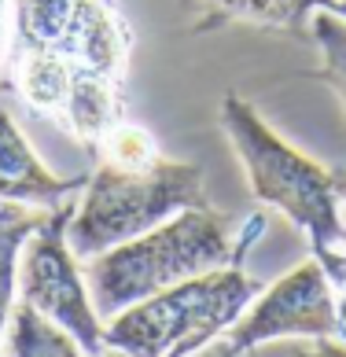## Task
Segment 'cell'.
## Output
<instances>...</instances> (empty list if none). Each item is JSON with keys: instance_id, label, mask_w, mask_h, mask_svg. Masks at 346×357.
<instances>
[{"instance_id": "cell-1", "label": "cell", "mask_w": 346, "mask_h": 357, "mask_svg": "<svg viewBox=\"0 0 346 357\" xmlns=\"http://www.w3.org/2000/svg\"><path fill=\"white\" fill-rule=\"evenodd\" d=\"M133 26L114 0H11V89L82 144L126 118Z\"/></svg>"}, {"instance_id": "cell-2", "label": "cell", "mask_w": 346, "mask_h": 357, "mask_svg": "<svg viewBox=\"0 0 346 357\" xmlns=\"http://www.w3.org/2000/svg\"><path fill=\"white\" fill-rule=\"evenodd\" d=\"M89 151L96 169L66 225V243L77 258H96L107 247L137 240L181 210L210 206L203 169L166 158L148 129L129 118L111 126Z\"/></svg>"}, {"instance_id": "cell-3", "label": "cell", "mask_w": 346, "mask_h": 357, "mask_svg": "<svg viewBox=\"0 0 346 357\" xmlns=\"http://www.w3.org/2000/svg\"><path fill=\"white\" fill-rule=\"evenodd\" d=\"M265 221H269V214L262 206L232 236V221L218 214L214 206L181 210L137 240H126L89 258L85 280L92 306L111 321L133 302L177 287L192 276L214 273L236 258H247V250L262 240Z\"/></svg>"}, {"instance_id": "cell-4", "label": "cell", "mask_w": 346, "mask_h": 357, "mask_svg": "<svg viewBox=\"0 0 346 357\" xmlns=\"http://www.w3.org/2000/svg\"><path fill=\"white\" fill-rule=\"evenodd\" d=\"M218 118L247 169L255 199L295 221L310 236L317 261H328L346 243V169H328L295 151L236 92L221 100Z\"/></svg>"}, {"instance_id": "cell-5", "label": "cell", "mask_w": 346, "mask_h": 357, "mask_svg": "<svg viewBox=\"0 0 346 357\" xmlns=\"http://www.w3.org/2000/svg\"><path fill=\"white\" fill-rule=\"evenodd\" d=\"M258 291L262 284L250 280L243 258H236L214 273L126 306L103 328V339L111 350L129 357H184L232 328Z\"/></svg>"}, {"instance_id": "cell-6", "label": "cell", "mask_w": 346, "mask_h": 357, "mask_svg": "<svg viewBox=\"0 0 346 357\" xmlns=\"http://www.w3.org/2000/svg\"><path fill=\"white\" fill-rule=\"evenodd\" d=\"M74 210H77V199L52 206L48 221L26 240V247H22L26 255L19 258L22 261L19 295L26 306H33L52 324H59L85 350V357H103L111 347L103 339L100 313L85 291L77 255L66 243V225H70Z\"/></svg>"}, {"instance_id": "cell-7", "label": "cell", "mask_w": 346, "mask_h": 357, "mask_svg": "<svg viewBox=\"0 0 346 357\" xmlns=\"http://www.w3.org/2000/svg\"><path fill=\"white\" fill-rule=\"evenodd\" d=\"M239 354H250L255 347L269 339L284 335H310V339H331L343 332V317L336 302V287H331L328 273L321 261H306L302 269L287 273L284 280H276L258 302L239 313V321L221 332Z\"/></svg>"}, {"instance_id": "cell-8", "label": "cell", "mask_w": 346, "mask_h": 357, "mask_svg": "<svg viewBox=\"0 0 346 357\" xmlns=\"http://www.w3.org/2000/svg\"><path fill=\"white\" fill-rule=\"evenodd\" d=\"M89 174L77 177H56L48 166L33 155V148L11 122V114L0 107V199L8 203H26V206H59L85 192Z\"/></svg>"}, {"instance_id": "cell-9", "label": "cell", "mask_w": 346, "mask_h": 357, "mask_svg": "<svg viewBox=\"0 0 346 357\" xmlns=\"http://www.w3.org/2000/svg\"><path fill=\"white\" fill-rule=\"evenodd\" d=\"M324 4L328 0H184V8H192L195 15V33H210L225 22H247L299 37L310 30V15Z\"/></svg>"}, {"instance_id": "cell-10", "label": "cell", "mask_w": 346, "mask_h": 357, "mask_svg": "<svg viewBox=\"0 0 346 357\" xmlns=\"http://www.w3.org/2000/svg\"><path fill=\"white\" fill-rule=\"evenodd\" d=\"M52 210L45 206H26V203H8L0 199V332L11 321V306H15V269L26 240L48 221Z\"/></svg>"}, {"instance_id": "cell-11", "label": "cell", "mask_w": 346, "mask_h": 357, "mask_svg": "<svg viewBox=\"0 0 346 357\" xmlns=\"http://www.w3.org/2000/svg\"><path fill=\"white\" fill-rule=\"evenodd\" d=\"M11 357H82V347L63 332L59 324H52L33 306H11V339H8ZM103 357H129V354H103Z\"/></svg>"}, {"instance_id": "cell-12", "label": "cell", "mask_w": 346, "mask_h": 357, "mask_svg": "<svg viewBox=\"0 0 346 357\" xmlns=\"http://www.w3.org/2000/svg\"><path fill=\"white\" fill-rule=\"evenodd\" d=\"M310 37L321 48V70H317V77L343 100V111H346V19L317 8L310 15Z\"/></svg>"}, {"instance_id": "cell-13", "label": "cell", "mask_w": 346, "mask_h": 357, "mask_svg": "<svg viewBox=\"0 0 346 357\" xmlns=\"http://www.w3.org/2000/svg\"><path fill=\"white\" fill-rule=\"evenodd\" d=\"M321 269L328 273V280H331V287H336V295H339V317H343V332H346V243L328 261H321Z\"/></svg>"}, {"instance_id": "cell-14", "label": "cell", "mask_w": 346, "mask_h": 357, "mask_svg": "<svg viewBox=\"0 0 346 357\" xmlns=\"http://www.w3.org/2000/svg\"><path fill=\"white\" fill-rule=\"evenodd\" d=\"M184 357H250V354H239L236 347L225 335H218V339H210V342H203L199 350H192V354H184Z\"/></svg>"}, {"instance_id": "cell-15", "label": "cell", "mask_w": 346, "mask_h": 357, "mask_svg": "<svg viewBox=\"0 0 346 357\" xmlns=\"http://www.w3.org/2000/svg\"><path fill=\"white\" fill-rule=\"evenodd\" d=\"M295 357H346V342L317 339V342H310V347H299Z\"/></svg>"}, {"instance_id": "cell-16", "label": "cell", "mask_w": 346, "mask_h": 357, "mask_svg": "<svg viewBox=\"0 0 346 357\" xmlns=\"http://www.w3.org/2000/svg\"><path fill=\"white\" fill-rule=\"evenodd\" d=\"M8 41H11V4H8V0H0V63H4Z\"/></svg>"}, {"instance_id": "cell-17", "label": "cell", "mask_w": 346, "mask_h": 357, "mask_svg": "<svg viewBox=\"0 0 346 357\" xmlns=\"http://www.w3.org/2000/svg\"><path fill=\"white\" fill-rule=\"evenodd\" d=\"M324 11H331V15L346 19V0H328V4H324Z\"/></svg>"}, {"instance_id": "cell-18", "label": "cell", "mask_w": 346, "mask_h": 357, "mask_svg": "<svg viewBox=\"0 0 346 357\" xmlns=\"http://www.w3.org/2000/svg\"><path fill=\"white\" fill-rule=\"evenodd\" d=\"M4 89H11V85H0V92H4Z\"/></svg>"}]
</instances>
